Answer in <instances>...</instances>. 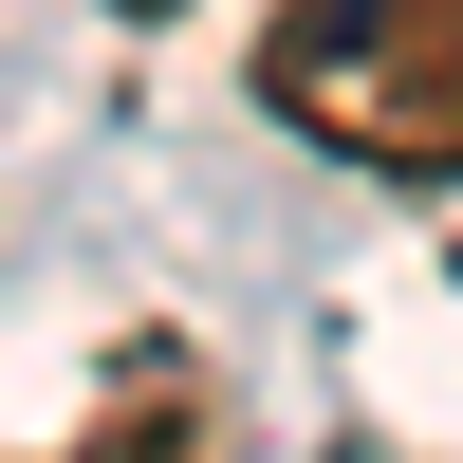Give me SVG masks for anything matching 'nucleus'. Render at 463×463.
<instances>
[{
	"mask_svg": "<svg viewBox=\"0 0 463 463\" xmlns=\"http://www.w3.org/2000/svg\"><path fill=\"white\" fill-rule=\"evenodd\" d=\"M260 111L371 185H463V0H279Z\"/></svg>",
	"mask_w": 463,
	"mask_h": 463,
	"instance_id": "1",
	"label": "nucleus"
},
{
	"mask_svg": "<svg viewBox=\"0 0 463 463\" xmlns=\"http://www.w3.org/2000/svg\"><path fill=\"white\" fill-rule=\"evenodd\" d=\"M74 463H204V390H185V353H130V390H111V427Z\"/></svg>",
	"mask_w": 463,
	"mask_h": 463,
	"instance_id": "2",
	"label": "nucleus"
},
{
	"mask_svg": "<svg viewBox=\"0 0 463 463\" xmlns=\"http://www.w3.org/2000/svg\"><path fill=\"white\" fill-rule=\"evenodd\" d=\"M111 19H185V0H111Z\"/></svg>",
	"mask_w": 463,
	"mask_h": 463,
	"instance_id": "3",
	"label": "nucleus"
}]
</instances>
